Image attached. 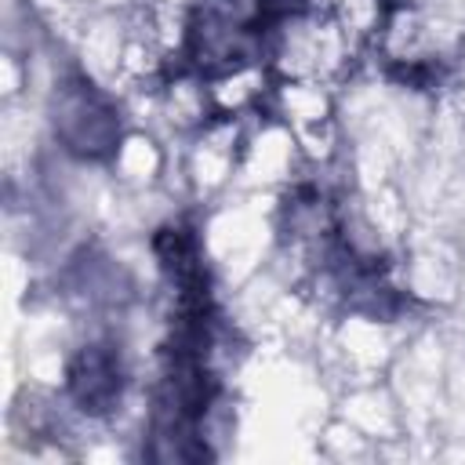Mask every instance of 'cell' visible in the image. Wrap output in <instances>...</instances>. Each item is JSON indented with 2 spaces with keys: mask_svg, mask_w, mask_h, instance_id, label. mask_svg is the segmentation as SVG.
<instances>
[{
  "mask_svg": "<svg viewBox=\"0 0 465 465\" xmlns=\"http://www.w3.org/2000/svg\"><path fill=\"white\" fill-rule=\"evenodd\" d=\"M73 392L84 411H109L120 400V363L109 349L94 345L73 367Z\"/></svg>",
  "mask_w": 465,
  "mask_h": 465,
  "instance_id": "cell-1",
  "label": "cell"
}]
</instances>
